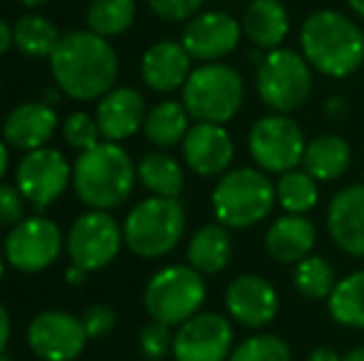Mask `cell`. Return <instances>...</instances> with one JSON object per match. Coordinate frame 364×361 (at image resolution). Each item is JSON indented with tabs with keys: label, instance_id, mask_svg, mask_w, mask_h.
Instances as JSON below:
<instances>
[{
	"label": "cell",
	"instance_id": "obj_1",
	"mask_svg": "<svg viewBox=\"0 0 364 361\" xmlns=\"http://www.w3.org/2000/svg\"><path fill=\"white\" fill-rule=\"evenodd\" d=\"M55 84L77 101H92L114 89L119 60L109 40L92 30H75L60 38L50 55Z\"/></svg>",
	"mask_w": 364,
	"mask_h": 361
},
{
	"label": "cell",
	"instance_id": "obj_2",
	"mask_svg": "<svg viewBox=\"0 0 364 361\" xmlns=\"http://www.w3.org/2000/svg\"><path fill=\"white\" fill-rule=\"evenodd\" d=\"M300 48L305 60L320 74L345 79L364 62V33L340 10H315L300 28Z\"/></svg>",
	"mask_w": 364,
	"mask_h": 361
},
{
	"label": "cell",
	"instance_id": "obj_3",
	"mask_svg": "<svg viewBox=\"0 0 364 361\" xmlns=\"http://www.w3.org/2000/svg\"><path fill=\"white\" fill-rule=\"evenodd\" d=\"M136 169L117 141H100L75 161L73 183L80 201L92 211L119 208L134 191Z\"/></svg>",
	"mask_w": 364,
	"mask_h": 361
},
{
	"label": "cell",
	"instance_id": "obj_4",
	"mask_svg": "<svg viewBox=\"0 0 364 361\" xmlns=\"http://www.w3.org/2000/svg\"><path fill=\"white\" fill-rule=\"evenodd\" d=\"M211 203L218 223H223L228 231H245L263 223L278 198L275 183L265 176L263 169L240 166L220 176L211 193Z\"/></svg>",
	"mask_w": 364,
	"mask_h": 361
},
{
	"label": "cell",
	"instance_id": "obj_5",
	"mask_svg": "<svg viewBox=\"0 0 364 361\" xmlns=\"http://www.w3.org/2000/svg\"><path fill=\"white\" fill-rule=\"evenodd\" d=\"M122 231H124V245L134 255L146 260L164 257L181 243L186 231V211L178 198L151 196L127 213Z\"/></svg>",
	"mask_w": 364,
	"mask_h": 361
},
{
	"label": "cell",
	"instance_id": "obj_6",
	"mask_svg": "<svg viewBox=\"0 0 364 361\" xmlns=\"http://www.w3.org/2000/svg\"><path fill=\"white\" fill-rule=\"evenodd\" d=\"M245 99L243 77L223 62H203L183 84V106L196 121L225 124L240 111Z\"/></svg>",
	"mask_w": 364,
	"mask_h": 361
},
{
	"label": "cell",
	"instance_id": "obj_7",
	"mask_svg": "<svg viewBox=\"0 0 364 361\" xmlns=\"http://www.w3.org/2000/svg\"><path fill=\"white\" fill-rule=\"evenodd\" d=\"M312 65L305 55L288 48H275L255 67V89L268 109L278 114L297 111L312 94Z\"/></svg>",
	"mask_w": 364,
	"mask_h": 361
},
{
	"label": "cell",
	"instance_id": "obj_8",
	"mask_svg": "<svg viewBox=\"0 0 364 361\" xmlns=\"http://www.w3.org/2000/svg\"><path fill=\"white\" fill-rule=\"evenodd\" d=\"M206 302V282L203 274L191 265L161 267L144 289V307L149 317L164 324H183L193 314L201 312Z\"/></svg>",
	"mask_w": 364,
	"mask_h": 361
},
{
	"label": "cell",
	"instance_id": "obj_9",
	"mask_svg": "<svg viewBox=\"0 0 364 361\" xmlns=\"http://www.w3.org/2000/svg\"><path fill=\"white\" fill-rule=\"evenodd\" d=\"M305 134L297 121L288 114H265L250 126L248 151L255 166L268 174H285L302 164L305 156Z\"/></svg>",
	"mask_w": 364,
	"mask_h": 361
},
{
	"label": "cell",
	"instance_id": "obj_10",
	"mask_svg": "<svg viewBox=\"0 0 364 361\" xmlns=\"http://www.w3.org/2000/svg\"><path fill=\"white\" fill-rule=\"evenodd\" d=\"M124 245V231L109 211H87L70 226L65 250L75 265L95 272L107 267Z\"/></svg>",
	"mask_w": 364,
	"mask_h": 361
},
{
	"label": "cell",
	"instance_id": "obj_11",
	"mask_svg": "<svg viewBox=\"0 0 364 361\" xmlns=\"http://www.w3.org/2000/svg\"><path fill=\"white\" fill-rule=\"evenodd\" d=\"M65 248L63 231L45 216L23 218L5 235L3 255L18 272H43L60 257Z\"/></svg>",
	"mask_w": 364,
	"mask_h": 361
},
{
	"label": "cell",
	"instance_id": "obj_12",
	"mask_svg": "<svg viewBox=\"0 0 364 361\" xmlns=\"http://www.w3.org/2000/svg\"><path fill=\"white\" fill-rule=\"evenodd\" d=\"M70 181H73V166L63 151L50 146L28 151L15 171V186L38 211H45L50 203L58 201L68 191Z\"/></svg>",
	"mask_w": 364,
	"mask_h": 361
},
{
	"label": "cell",
	"instance_id": "obj_13",
	"mask_svg": "<svg viewBox=\"0 0 364 361\" xmlns=\"http://www.w3.org/2000/svg\"><path fill=\"white\" fill-rule=\"evenodd\" d=\"M233 327L218 312H198L173 334L176 361H228L233 352Z\"/></svg>",
	"mask_w": 364,
	"mask_h": 361
},
{
	"label": "cell",
	"instance_id": "obj_14",
	"mask_svg": "<svg viewBox=\"0 0 364 361\" xmlns=\"http://www.w3.org/2000/svg\"><path fill=\"white\" fill-rule=\"evenodd\" d=\"M82 319L70 312H40L28 324V344L33 354L43 361H75L87 344Z\"/></svg>",
	"mask_w": 364,
	"mask_h": 361
},
{
	"label": "cell",
	"instance_id": "obj_15",
	"mask_svg": "<svg viewBox=\"0 0 364 361\" xmlns=\"http://www.w3.org/2000/svg\"><path fill=\"white\" fill-rule=\"evenodd\" d=\"M240 33H243V25L233 15L208 10V13H196L191 20H186L181 43L198 62H220L225 55L238 48Z\"/></svg>",
	"mask_w": 364,
	"mask_h": 361
},
{
	"label": "cell",
	"instance_id": "obj_16",
	"mask_svg": "<svg viewBox=\"0 0 364 361\" xmlns=\"http://www.w3.org/2000/svg\"><path fill=\"white\" fill-rule=\"evenodd\" d=\"M225 309H228V317L240 327L263 329L278 317V289L260 274H238L225 287Z\"/></svg>",
	"mask_w": 364,
	"mask_h": 361
},
{
	"label": "cell",
	"instance_id": "obj_17",
	"mask_svg": "<svg viewBox=\"0 0 364 361\" xmlns=\"http://www.w3.org/2000/svg\"><path fill=\"white\" fill-rule=\"evenodd\" d=\"M183 161L193 174L211 179L223 176L230 169L235 156V144L223 124L196 121L181 141Z\"/></svg>",
	"mask_w": 364,
	"mask_h": 361
},
{
	"label": "cell",
	"instance_id": "obj_18",
	"mask_svg": "<svg viewBox=\"0 0 364 361\" xmlns=\"http://www.w3.org/2000/svg\"><path fill=\"white\" fill-rule=\"evenodd\" d=\"M327 233L342 252L364 257V183H352L332 196Z\"/></svg>",
	"mask_w": 364,
	"mask_h": 361
},
{
	"label": "cell",
	"instance_id": "obj_19",
	"mask_svg": "<svg viewBox=\"0 0 364 361\" xmlns=\"http://www.w3.org/2000/svg\"><path fill=\"white\" fill-rule=\"evenodd\" d=\"M97 124L105 141H124L132 139L139 129H144L146 101L144 96L132 87L109 89L97 104Z\"/></svg>",
	"mask_w": 364,
	"mask_h": 361
},
{
	"label": "cell",
	"instance_id": "obj_20",
	"mask_svg": "<svg viewBox=\"0 0 364 361\" xmlns=\"http://www.w3.org/2000/svg\"><path fill=\"white\" fill-rule=\"evenodd\" d=\"M191 55L183 43L173 40H159L141 57V79L151 91L168 94V91L183 89L191 70Z\"/></svg>",
	"mask_w": 364,
	"mask_h": 361
},
{
	"label": "cell",
	"instance_id": "obj_21",
	"mask_svg": "<svg viewBox=\"0 0 364 361\" xmlns=\"http://www.w3.org/2000/svg\"><path fill=\"white\" fill-rule=\"evenodd\" d=\"M58 129V114L48 101L18 104L3 121V139L20 151H35L53 139Z\"/></svg>",
	"mask_w": 364,
	"mask_h": 361
},
{
	"label": "cell",
	"instance_id": "obj_22",
	"mask_svg": "<svg viewBox=\"0 0 364 361\" xmlns=\"http://www.w3.org/2000/svg\"><path fill=\"white\" fill-rule=\"evenodd\" d=\"M317 243L315 223L307 216H295V213H285L265 233V250L280 265H297L312 255Z\"/></svg>",
	"mask_w": 364,
	"mask_h": 361
},
{
	"label": "cell",
	"instance_id": "obj_23",
	"mask_svg": "<svg viewBox=\"0 0 364 361\" xmlns=\"http://www.w3.org/2000/svg\"><path fill=\"white\" fill-rule=\"evenodd\" d=\"M243 35L265 52L280 48L290 33V15L280 0H250L243 13Z\"/></svg>",
	"mask_w": 364,
	"mask_h": 361
},
{
	"label": "cell",
	"instance_id": "obj_24",
	"mask_svg": "<svg viewBox=\"0 0 364 361\" xmlns=\"http://www.w3.org/2000/svg\"><path fill=\"white\" fill-rule=\"evenodd\" d=\"M233 257V240L223 223H206L191 235L186 248V260L201 274H218Z\"/></svg>",
	"mask_w": 364,
	"mask_h": 361
},
{
	"label": "cell",
	"instance_id": "obj_25",
	"mask_svg": "<svg viewBox=\"0 0 364 361\" xmlns=\"http://www.w3.org/2000/svg\"><path fill=\"white\" fill-rule=\"evenodd\" d=\"M352 164V146L337 134H320L307 141L302 166L315 181H337Z\"/></svg>",
	"mask_w": 364,
	"mask_h": 361
},
{
	"label": "cell",
	"instance_id": "obj_26",
	"mask_svg": "<svg viewBox=\"0 0 364 361\" xmlns=\"http://www.w3.org/2000/svg\"><path fill=\"white\" fill-rule=\"evenodd\" d=\"M191 114L183 106V101H159L154 109L146 111L144 119V134L159 149H168V146H176L183 141V136L188 134L191 124H188Z\"/></svg>",
	"mask_w": 364,
	"mask_h": 361
},
{
	"label": "cell",
	"instance_id": "obj_27",
	"mask_svg": "<svg viewBox=\"0 0 364 361\" xmlns=\"http://www.w3.org/2000/svg\"><path fill=\"white\" fill-rule=\"evenodd\" d=\"M136 179L151 196L178 198L183 191V166L166 151H149L136 164Z\"/></svg>",
	"mask_w": 364,
	"mask_h": 361
},
{
	"label": "cell",
	"instance_id": "obj_28",
	"mask_svg": "<svg viewBox=\"0 0 364 361\" xmlns=\"http://www.w3.org/2000/svg\"><path fill=\"white\" fill-rule=\"evenodd\" d=\"M327 309H330V317L342 327L364 329V270L337 279L327 299Z\"/></svg>",
	"mask_w": 364,
	"mask_h": 361
},
{
	"label": "cell",
	"instance_id": "obj_29",
	"mask_svg": "<svg viewBox=\"0 0 364 361\" xmlns=\"http://www.w3.org/2000/svg\"><path fill=\"white\" fill-rule=\"evenodd\" d=\"M60 30L45 15H23L13 25V43L25 57H50L60 43Z\"/></svg>",
	"mask_w": 364,
	"mask_h": 361
},
{
	"label": "cell",
	"instance_id": "obj_30",
	"mask_svg": "<svg viewBox=\"0 0 364 361\" xmlns=\"http://www.w3.org/2000/svg\"><path fill=\"white\" fill-rule=\"evenodd\" d=\"M320 181H315L305 169L285 171L280 174V181L275 183V198L278 206L285 213H295V216H307L312 208L320 203Z\"/></svg>",
	"mask_w": 364,
	"mask_h": 361
},
{
	"label": "cell",
	"instance_id": "obj_31",
	"mask_svg": "<svg viewBox=\"0 0 364 361\" xmlns=\"http://www.w3.org/2000/svg\"><path fill=\"white\" fill-rule=\"evenodd\" d=\"M134 18V0H92L87 5V28L102 38H114V35L127 33Z\"/></svg>",
	"mask_w": 364,
	"mask_h": 361
},
{
	"label": "cell",
	"instance_id": "obj_32",
	"mask_svg": "<svg viewBox=\"0 0 364 361\" xmlns=\"http://www.w3.org/2000/svg\"><path fill=\"white\" fill-rule=\"evenodd\" d=\"M292 284L295 292L305 299H330L337 284L335 267L320 255H307L292 270Z\"/></svg>",
	"mask_w": 364,
	"mask_h": 361
},
{
	"label": "cell",
	"instance_id": "obj_33",
	"mask_svg": "<svg viewBox=\"0 0 364 361\" xmlns=\"http://www.w3.org/2000/svg\"><path fill=\"white\" fill-rule=\"evenodd\" d=\"M228 361H292V349L278 334H253L233 347Z\"/></svg>",
	"mask_w": 364,
	"mask_h": 361
},
{
	"label": "cell",
	"instance_id": "obj_34",
	"mask_svg": "<svg viewBox=\"0 0 364 361\" xmlns=\"http://www.w3.org/2000/svg\"><path fill=\"white\" fill-rule=\"evenodd\" d=\"M63 136L73 149L87 151V149H92V146L100 144L102 131H100L97 119H92L87 111H75V114H70L68 119H65Z\"/></svg>",
	"mask_w": 364,
	"mask_h": 361
},
{
	"label": "cell",
	"instance_id": "obj_35",
	"mask_svg": "<svg viewBox=\"0 0 364 361\" xmlns=\"http://www.w3.org/2000/svg\"><path fill=\"white\" fill-rule=\"evenodd\" d=\"M139 349L149 361H161L173 352V334L171 327L164 322L151 319V324H146L139 334Z\"/></svg>",
	"mask_w": 364,
	"mask_h": 361
},
{
	"label": "cell",
	"instance_id": "obj_36",
	"mask_svg": "<svg viewBox=\"0 0 364 361\" xmlns=\"http://www.w3.org/2000/svg\"><path fill=\"white\" fill-rule=\"evenodd\" d=\"M151 13L166 23H183L191 20L201 10L203 0H146Z\"/></svg>",
	"mask_w": 364,
	"mask_h": 361
},
{
	"label": "cell",
	"instance_id": "obj_37",
	"mask_svg": "<svg viewBox=\"0 0 364 361\" xmlns=\"http://www.w3.org/2000/svg\"><path fill=\"white\" fill-rule=\"evenodd\" d=\"M82 324H85V332L90 339H100L114 329L117 324V314L109 304H92L85 309L82 314Z\"/></svg>",
	"mask_w": 364,
	"mask_h": 361
},
{
	"label": "cell",
	"instance_id": "obj_38",
	"mask_svg": "<svg viewBox=\"0 0 364 361\" xmlns=\"http://www.w3.org/2000/svg\"><path fill=\"white\" fill-rule=\"evenodd\" d=\"M25 218V198L18 186L0 183V226L13 228Z\"/></svg>",
	"mask_w": 364,
	"mask_h": 361
},
{
	"label": "cell",
	"instance_id": "obj_39",
	"mask_svg": "<svg viewBox=\"0 0 364 361\" xmlns=\"http://www.w3.org/2000/svg\"><path fill=\"white\" fill-rule=\"evenodd\" d=\"M325 116L330 121H335V124H342V121H347V116H350V101L345 99L342 94H330L325 99Z\"/></svg>",
	"mask_w": 364,
	"mask_h": 361
},
{
	"label": "cell",
	"instance_id": "obj_40",
	"mask_svg": "<svg viewBox=\"0 0 364 361\" xmlns=\"http://www.w3.org/2000/svg\"><path fill=\"white\" fill-rule=\"evenodd\" d=\"M8 342H10V314H8V309L0 304V352H5Z\"/></svg>",
	"mask_w": 364,
	"mask_h": 361
},
{
	"label": "cell",
	"instance_id": "obj_41",
	"mask_svg": "<svg viewBox=\"0 0 364 361\" xmlns=\"http://www.w3.org/2000/svg\"><path fill=\"white\" fill-rule=\"evenodd\" d=\"M307 361H342V357L330 347H315L307 354Z\"/></svg>",
	"mask_w": 364,
	"mask_h": 361
},
{
	"label": "cell",
	"instance_id": "obj_42",
	"mask_svg": "<svg viewBox=\"0 0 364 361\" xmlns=\"http://www.w3.org/2000/svg\"><path fill=\"white\" fill-rule=\"evenodd\" d=\"M87 272L85 267H80V265H70L68 270H65V279H68V284H73V287H80V284H85V279H87Z\"/></svg>",
	"mask_w": 364,
	"mask_h": 361
},
{
	"label": "cell",
	"instance_id": "obj_43",
	"mask_svg": "<svg viewBox=\"0 0 364 361\" xmlns=\"http://www.w3.org/2000/svg\"><path fill=\"white\" fill-rule=\"evenodd\" d=\"M10 45H13V28L5 20H0V57L8 52Z\"/></svg>",
	"mask_w": 364,
	"mask_h": 361
},
{
	"label": "cell",
	"instance_id": "obj_44",
	"mask_svg": "<svg viewBox=\"0 0 364 361\" xmlns=\"http://www.w3.org/2000/svg\"><path fill=\"white\" fill-rule=\"evenodd\" d=\"M8 164H10V151H8V144H5V141H0V179H3L5 171H8Z\"/></svg>",
	"mask_w": 364,
	"mask_h": 361
},
{
	"label": "cell",
	"instance_id": "obj_45",
	"mask_svg": "<svg viewBox=\"0 0 364 361\" xmlns=\"http://www.w3.org/2000/svg\"><path fill=\"white\" fill-rule=\"evenodd\" d=\"M342 361H364V344L362 347H355L352 352H347L345 357H342Z\"/></svg>",
	"mask_w": 364,
	"mask_h": 361
},
{
	"label": "cell",
	"instance_id": "obj_46",
	"mask_svg": "<svg viewBox=\"0 0 364 361\" xmlns=\"http://www.w3.org/2000/svg\"><path fill=\"white\" fill-rule=\"evenodd\" d=\"M347 5H350V10L357 15V18L364 20V0H345Z\"/></svg>",
	"mask_w": 364,
	"mask_h": 361
},
{
	"label": "cell",
	"instance_id": "obj_47",
	"mask_svg": "<svg viewBox=\"0 0 364 361\" xmlns=\"http://www.w3.org/2000/svg\"><path fill=\"white\" fill-rule=\"evenodd\" d=\"M18 3H23V5H28V8H40V5H45V3H50V0H18Z\"/></svg>",
	"mask_w": 364,
	"mask_h": 361
},
{
	"label": "cell",
	"instance_id": "obj_48",
	"mask_svg": "<svg viewBox=\"0 0 364 361\" xmlns=\"http://www.w3.org/2000/svg\"><path fill=\"white\" fill-rule=\"evenodd\" d=\"M58 99H60V94H58V91H55V89H50L48 94H45V101H48V104H55V101H58Z\"/></svg>",
	"mask_w": 364,
	"mask_h": 361
},
{
	"label": "cell",
	"instance_id": "obj_49",
	"mask_svg": "<svg viewBox=\"0 0 364 361\" xmlns=\"http://www.w3.org/2000/svg\"><path fill=\"white\" fill-rule=\"evenodd\" d=\"M5 262H8L5 260V255H0V279H3V274H5Z\"/></svg>",
	"mask_w": 364,
	"mask_h": 361
},
{
	"label": "cell",
	"instance_id": "obj_50",
	"mask_svg": "<svg viewBox=\"0 0 364 361\" xmlns=\"http://www.w3.org/2000/svg\"><path fill=\"white\" fill-rule=\"evenodd\" d=\"M0 361H8V354H5V352H0Z\"/></svg>",
	"mask_w": 364,
	"mask_h": 361
}]
</instances>
